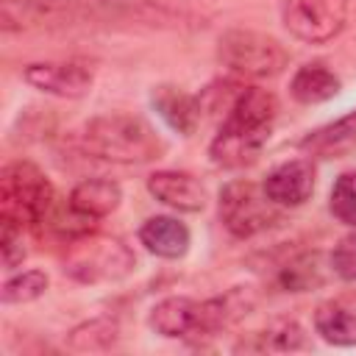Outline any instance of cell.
<instances>
[{"label":"cell","mask_w":356,"mask_h":356,"mask_svg":"<svg viewBox=\"0 0 356 356\" xmlns=\"http://www.w3.org/2000/svg\"><path fill=\"white\" fill-rule=\"evenodd\" d=\"M314 178L317 172H314L312 159H289L264 175L261 189L278 209H295L312 197Z\"/></svg>","instance_id":"11"},{"label":"cell","mask_w":356,"mask_h":356,"mask_svg":"<svg viewBox=\"0 0 356 356\" xmlns=\"http://www.w3.org/2000/svg\"><path fill=\"white\" fill-rule=\"evenodd\" d=\"M342 89V81L334 70H328L323 61H309L295 70L289 81V95L300 106H317L331 97H337Z\"/></svg>","instance_id":"15"},{"label":"cell","mask_w":356,"mask_h":356,"mask_svg":"<svg viewBox=\"0 0 356 356\" xmlns=\"http://www.w3.org/2000/svg\"><path fill=\"white\" fill-rule=\"evenodd\" d=\"M22 81L42 95L78 100L92 92L95 72L83 61H33L22 70Z\"/></svg>","instance_id":"9"},{"label":"cell","mask_w":356,"mask_h":356,"mask_svg":"<svg viewBox=\"0 0 356 356\" xmlns=\"http://www.w3.org/2000/svg\"><path fill=\"white\" fill-rule=\"evenodd\" d=\"M145 186L159 203H164L175 211L197 214L209 203L206 184L200 178H195L192 172H186V170H156V172L147 175Z\"/></svg>","instance_id":"10"},{"label":"cell","mask_w":356,"mask_h":356,"mask_svg":"<svg viewBox=\"0 0 356 356\" xmlns=\"http://www.w3.org/2000/svg\"><path fill=\"white\" fill-rule=\"evenodd\" d=\"M348 0H284V28L306 44H325L337 39L348 25Z\"/></svg>","instance_id":"8"},{"label":"cell","mask_w":356,"mask_h":356,"mask_svg":"<svg viewBox=\"0 0 356 356\" xmlns=\"http://www.w3.org/2000/svg\"><path fill=\"white\" fill-rule=\"evenodd\" d=\"M61 270L78 284H111L136 270V253L120 236L89 231L67 242Z\"/></svg>","instance_id":"5"},{"label":"cell","mask_w":356,"mask_h":356,"mask_svg":"<svg viewBox=\"0 0 356 356\" xmlns=\"http://www.w3.org/2000/svg\"><path fill=\"white\" fill-rule=\"evenodd\" d=\"M56 189L33 161H11L0 175V220L19 228H42L56 211Z\"/></svg>","instance_id":"4"},{"label":"cell","mask_w":356,"mask_h":356,"mask_svg":"<svg viewBox=\"0 0 356 356\" xmlns=\"http://www.w3.org/2000/svg\"><path fill=\"white\" fill-rule=\"evenodd\" d=\"M298 147L309 159H342L356 150V108L337 117L334 122H325L314 131H309Z\"/></svg>","instance_id":"14"},{"label":"cell","mask_w":356,"mask_h":356,"mask_svg":"<svg viewBox=\"0 0 356 356\" xmlns=\"http://www.w3.org/2000/svg\"><path fill=\"white\" fill-rule=\"evenodd\" d=\"M328 267L337 278L356 281V228H353V234L342 236L334 245V250L328 253Z\"/></svg>","instance_id":"23"},{"label":"cell","mask_w":356,"mask_h":356,"mask_svg":"<svg viewBox=\"0 0 356 356\" xmlns=\"http://www.w3.org/2000/svg\"><path fill=\"white\" fill-rule=\"evenodd\" d=\"M3 225V236H0V250H3V267L6 270H14L17 264H22L25 259V248H22V231L17 222L11 220H0Z\"/></svg>","instance_id":"24"},{"label":"cell","mask_w":356,"mask_h":356,"mask_svg":"<svg viewBox=\"0 0 356 356\" xmlns=\"http://www.w3.org/2000/svg\"><path fill=\"white\" fill-rule=\"evenodd\" d=\"M217 58L228 72L239 78H250V81L275 78L289 64L286 47L275 36L253 31V28L225 31L217 42Z\"/></svg>","instance_id":"6"},{"label":"cell","mask_w":356,"mask_h":356,"mask_svg":"<svg viewBox=\"0 0 356 356\" xmlns=\"http://www.w3.org/2000/svg\"><path fill=\"white\" fill-rule=\"evenodd\" d=\"M47 273L44 270H22V273H14L3 281L0 286V300L6 306H14V303H31L36 298H42L47 292Z\"/></svg>","instance_id":"21"},{"label":"cell","mask_w":356,"mask_h":356,"mask_svg":"<svg viewBox=\"0 0 356 356\" xmlns=\"http://www.w3.org/2000/svg\"><path fill=\"white\" fill-rule=\"evenodd\" d=\"M275 117H278L275 95L259 86H245L234 100V106L220 120V128L209 142V159L217 167H228V170L253 164L273 134Z\"/></svg>","instance_id":"1"},{"label":"cell","mask_w":356,"mask_h":356,"mask_svg":"<svg viewBox=\"0 0 356 356\" xmlns=\"http://www.w3.org/2000/svg\"><path fill=\"white\" fill-rule=\"evenodd\" d=\"M278 350V353H286V350H306L312 348L306 331L300 328V323L295 320H275L273 325H267L264 331L256 334V342H242L236 345V350Z\"/></svg>","instance_id":"19"},{"label":"cell","mask_w":356,"mask_h":356,"mask_svg":"<svg viewBox=\"0 0 356 356\" xmlns=\"http://www.w3.org/2000/svg\"><path fill=\"white\" fill-rule=\"evenodd\" d=\"M78 147L92 159L125 167L156 161L167 150L150 122L125 111H108L86 120L78 131Z\"/></svg>","instance_id":"3"},{"label":"cell","mask_w":356,"mask_h":356,"mask_svg":"<svg viewBox=\"0 0 356 356\" xmlns=\"http://www.w3.org/2000/svg\"><path fill=\"white\" fill-rule=\"evenodd\" d=\"M217 214L225 231L236 239H250L281 220L278 206L264 195V189L248 178L228 181L217 197Z\"/></svg>","instance_id":"7"},{"label":"cell","mask_w":356,"mask_h":356,"mask_svg":"<svg viewBox=\"0 0 356 356\" xmlns=\"http://www.w3.org/2000/svg\"><path fill=\"white\" fill-rule=\"evenodd\" d=\"M120 337V325L111 317H95L81 325H75L67 334V345L78 353H95V350H108Z\"/></svg>","instance_id":"20"},{"label":"cell","mask_w":356,"mask_h":356,"mask_svg":"<svg viewBox=\"0 0 356 356\" xmlns=\"http://www.w3.org/2000/svg\"><path fill=\"white\" fill-rule=\"evenodd\" d=\"M139 245H145L147 253L159 256V259H181L186 256L189 245H192V234L186 228V222H181L178 217H170V214H153L147 217L139 231Z\"/></svg>","instance_id":"13"},{"label":"cell","mask_w":356,"mask_h":356,"mask_svg":"<svg viewBox=\"0 0 356 356\" xmlns=\"http://www.w3.org/2000/svg\"><path fill=\"white\" fill-rule=\"evenodd\" d=\"M314 331L320 339L337 348H350L356 345V314L339 303H323L314 312Z\"/></svg>","instance_id":"17"},{"label":"cell","mask_w":356,"mask_h":356,"mask_svg":"<svg viewBox=\"0 0 356 356\" xmlns=\"http://www.w3.org/2000/svg\"><path fill=\"white\" fill-rule=\"evenodd\" d=\"M278 284L286 292H309L314 286L325 284V264L323 256L314 253H298L278 270Z\"/></svg>","instance_id":"18"},{"label":"cell","mask_w":356,"mask_h":356,"mask_svg":"<svg viewBox=\"0 0 356 356\" xmlns=\"http://www.w3.org/2000/svg\"><path fill=\"white\" fill-rule=\"evenodd\" d=\"M150 106L156 108V114L167 122V128H172L181 136H192L203 120V108L197 95L184 92L181 86L172 83H159L150 92Z\"/></svg>","instance_id":"12"},{"label":"cell","mask_w":356,"mask_h":356,"mask_svg":"<svg viewBox=\"0 0 356 356\" xmlns=\"http://www.w3.org/2000/svg\"><path fill=\"white\" fill-rule=\"evenodd\" d=\"M328 211L348 228H356V170L337 175L328 192Z\"/></svg>","instance_id":"22"},{"label":"cell","mask_w":356,"mask_h":356,"mask_svg":"<svg viewBox=\"0 0 356 356\" xmlns=\"http://www.w3.org/2000/svg\"><path fill=\"white\" fill-rule=\"evenodd\" d=\"M122 200V186L111 178H83L72 186L67 203L83 214V217H92V220H100V217H108L111 211H117Z\"/></svg>","instance_id":"16"},{"label":"cell","mask_w":356,"mask_h":356,"mask_svg":"<svg viewBox=\"0 0 356 356\" xmlns=\"http://www.w3.org/2000/svg\"><path fill=\"white\" fill-rule=\"evenodd\" d=\"M250 306H253V298L239 286L220 298H206V300H195L186 295H170V298H161L150 309L147 325L164 339H195L197 342L236 323L242 314H248Z\"/></svg>","instance_id":"2"}]
</instances>
